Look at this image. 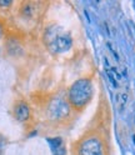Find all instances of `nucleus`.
<instances>
[{"label":"nucleus","instance_id":"obj_1","mask_svg":"<svg viewBox=\"0 0 135 155\" xmlns=\"http://www.w3.org/2000/svg\"><path fill=\"white\" fill-rule=\"evenodd\" d=\"M91 95H93V85L86 79L75 81L69 90V99L73 103V105L77 108H81L86 103H89Z\"/></svg>","mask_w":135,"mask_h":155},{"label":"nucleus","instance_id":"obj_2","mask_svg":"<svg viewBox=\"0 0 135 155\" xmlns=\"http://www.w3.org/2000/svg\"><path fill=\"white\" fill-rule=\"evenodd\" d=\"M79 155H104L103 146H101L99 140L88 139L80 146Z\"/></svg>","mask_w":135,"mask_h":155},{"label":"nucleus","instance_id":"obj_3","mask_svg":"<svg viewBox=\"0 0 135 155\" xmlns=\"http://www.w3.org/2000/svg\"><path fill=\"white\" fill-rule=\"evenodd\" d=\"M49 111L53 119H63L69 114V106L63 99H56L51 103Z\"/></svg>","mask_w":135,"mask_h":155},{"label":"nucleus","instance_id":"obj_4","mask_svg":"<svg viewBox=\"0 0 135 155\" xmlns=\"http://www.w3.org/2000/svg\"><path fill=\"white\" fill-rule=\"evenodd\" d=\"M14 115L16 120L19 121L28 120L29 115H30V108H29V105L25 101H18L14 108Z\"/></svg>","mask_w":135,"mask_h":155},{"label":"nucleus","instance_id":"obj_5","mask_svg":"<svg viewBox=\"0 0 135 155\" xmlns=\"http://www.w3.org/2000/svg\"><path fill=\"white\" fill-rule=\"evenodd\" d=\"M71 44H73V41H71V38L68 34H61L55 38V48L61 50V51L68 50L71 47Z\"/></svg>","mask_w":135,"mask_h":155},{"label":"nucleus","instance_id":"obj_6","mask_svg":"<svg viewBox=\"0 0 135 155\" xmlns=\"http://www.w3.org/2000/svg\"><path fill=\"white\" fill-rule=\"evenodd\" d=\"M48 143L50 145V148H51L53 153H55L56 150L63 148V140L60 138H51V139H48Z\"/></svg>","mask_w":135,"mask_h":155},{"label":"nucleus","instance_id":"obj_7","mask_svg":"<svg viewBox=\"0 0 135 155\" xmlns=\"http://www.w3.org/2000/svg\"><path fill=\"white\" fill-rule=\"evenodd\" d=\"M23 14L25 16H31L33 15V8H31L30 4H26V6L23 9Z\"/></svg>","mask_w":135,"mask_h":155},{"label":"nucleus","instance_id":"obj_8","mask_svg":"<svg viewBox=\"0 0 135 155\" xmlns=\"http://www.w3.org/2000/svg\"><path fill=\"white\" fill-rule=\"evenodd\" d=\"M11 4V1H0V5L1 6H9Z\"/></svg>","mask_w":135,"mask_h":155},{"label":"nucleus","instance_id":"obj_9","mask_svg":"<svg viewBox=\"0 0 135 155\" xmlns=\"http://www.w3.org/2000/svg\"><path fill=\"white\" fill-rule=\"evenodd\" d=\"M0 35H1V26H0Z\"/></svg>","mask_w":135,"mask_h":155}]
</instances>
